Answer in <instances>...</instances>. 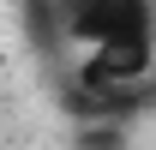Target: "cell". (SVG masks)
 <instances>
[{"label":"cell","instance_id":"obj_1","mask_svg":"<svg viewBox=\"0 0 156 150\" xmlns=\"http://www.w3.org/2000/svg\"><path fill=\"white\" fill-rule=\"evenodd\" d=\"M66 18V36L78 48H126L150 42V0H78Z\"/></svg>","mask_w":156,"mask_h":150},{"label":"cell","instance_id":"obj_2","mask_svg":"<svg viewBox=\"0 0 156 150\" xmlns=\"http://www.w3.org/2000/svg\"><path fill=\"white\" fill-rule=\"evenodd\" d=\"M72 150H132V132L126 120H84L72 132Z\"/></svg>","mask_w":156,"mask_h":150}]
</instances>
